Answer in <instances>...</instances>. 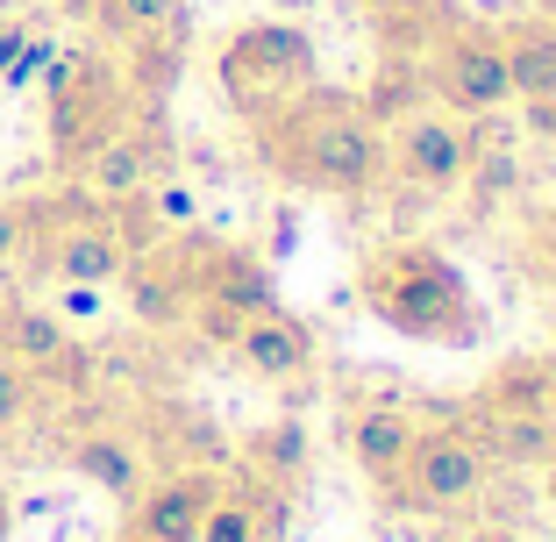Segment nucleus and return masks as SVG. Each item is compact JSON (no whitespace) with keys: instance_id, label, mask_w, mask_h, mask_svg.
Returning <instances> with one entry per match:
<instances>
[{"instance_id":"nucleus-1","label":"nucleus","mask_w":556,"mask_h":542,"mask_svg":"<svg viewBox=\"0 0 556 542\" xmlns=\"http://www.w3.org/2000/svg\"><path fill=\"white\" fill-rule=\"evenodd\" d=\"M250 150L278 186L293 193L357 200L386 179V129L364 115V100L343 86H307L264 122H250Z\"/></svg>"},{"instance_id":"nucleus-20","label":"nucleus","mask_w":556,"mask_h":542,"mask_svg":"<svg viewBox=\"0 0 556 542\" xmlns=\"http://www.w3.org/2000/svg\"><path fill=\"white\" fill-rule=\"evenodd\" d=\"M186 0H86V15H93L100 36H115V43H136V36L164 29V22L179 15Z\"/></svg>"},{"instance_id":"nucleus-21","label":"nucleus","mask_w":556,"mask_h":542,"mask_svg":"<svg viewBox=\"0 0 556 542\" xmlns=\"http://www.w3.org/2000/svg\"><path fill=\"white\" fill-rule=\"evenodd\" d=\"M29 407H36V378L15 357H0V428H22Z\"/></svg>"},{"instance_id":"nucleus-11","label":"nucleus","mask_w":556,"mask_h":542,"mask_svg":"<svg viewBox=\"0 0 556 542\" xmlns=\"http://www.w3.org/2000/svg\"><path fill=\"white\" fill-rule=\"evenodd\" d=\"M214 493H222V471L207 464H172L157 486L129 500V542H200Z\"/></svg>"},{"instance_id":"nucleus-17","label":"nucleus","mask_w":556,"mask_h":542,"mask_svg":"<svg viewBox=\"0 0 556 542\" xmlns=\"http://www.w3.org/2000/svg\"><path fill=\"white\" fill-rule=\"evenodd\" d=\"M65 471L86 478V486H100L108 500H136L143 493V450H136L129 436H115V428H86V436H72Z\"/></svg>"},{"instance_id":"nucleus-14","label":"nucleus","mask_w":556,"mask_h":542,"mask_svg":"<svg viewBox=\"0 0 556 542\" xmlns=\"http://www.w3.org/2000/svg\"><path fill=\"white\" fill-rule=\"evenodd\" d=\"M464 436L478 443L485 464H549L556 457V414L500 407V400H478V414L464 421Z\"/></svg>"},{"instance_id":"nucleus-15","label":"nucleus","mask_w":556,"mask_h":542,"mask_svg":"<svg viewBox=\"0 0 556 542\" xmlns=\"http://www.w3.org/2000/svg\"><path fill=\"white\" fill-rule=\"evenodd\" d=\"M72 329L50 314V300H29V293H8L0 300V357H15L29 378H43L50 364L72 357Z\"/></svg>"},{"instance_id":"nucleus-6","label":"nucleus","mask_w":556,"mask_h":542,"mask_svg":"<svg viewBox=\"0 0 556 542\" xmlns=\"http://www.w3.org/2000/svg\"><path fill=\"white\" fill-rule=\"evenodd\" d=\"M485 471L492 464L478 457V443L464 436V421H421L414 428L400 471L386 478V500L407 514H457L485 493Z\"/></svg>"},{"instance_id":"nucleus-27","label":"nucleus","mask_w":556,"mask_h":542,"mask_svg":"<svg viewBox=\"0 0 556 542\" xmlns=\"http://www.w3.org/2000/svg\"><path fill=\"white\" fill-rule=\"evenodd\" d=\"M471 542H521V535H514V528H478Z\"/></svg>"},{"instance_id":"nucleus-5","label":"nucleus","mask_w":556,"mask_h":542,"mask_svg":"<svg viewBox=\"0 0 556 542\" xmlns=\"http://www.w3.org/2000/svg\"><path fill=\"white\" fill-rule=\"evenodd\" d=\"M214 86H222V108L250 129L271 108H286L293 93L321 86V50H314V36L300 22H243L214 50Z\"/></svg>"},{"instance_id":"nucleus-4","label":"nucleus","mask_w":556,"mask_h":542,"mask_svg":"<svg viewBox=\"0 0 556 542\" xmlns=\"http://www.w3.org/2000/svg\"><path fill=\"white\" fill-rule=\"evenodd\" d=\"M22 214H29V250H22V257H29L50 286H115L122 264L136 257L122 222H115V207L93 200L79 179L22 200Z\"/></svg>"},{"instance_id":"nucleus-25","label":"nucleus","mask_w":556,"mask_h":542,"mask_svg":"<svg viewBox=\"0 0 556 542\" xmlns=\"http://www.w3.org/2000/svg\"><path fill=\"white\" fill-rule=\"evenodd\" d=\"M36 36V22H0V79H8V65L22 58V43Z\"/></svg>"},{"instance_id":"nucleus-8","label":"nucleus","mask_w":556,"mask_h":542,"mask_svg":"<svg viewBox=\"0 0 556 542\" xmlns=\"http://www.w3.org/2000/svg\"><path fill=\"white\" fill-rule=\"evenodd\" d=\"M179 264L193 279V307H229V314H264L278 307V286H271V264L264 250L229 243V236H207V229H179Z\"/></svg>"},{"instance_id":"nucleus-12","label":"nucleus","mask_w":556,"mask_h":542,"mask_svg":"<svg viewBox=\"0 0 556 542\" xmlns=\"http://www.w3.org/2000/svg\"><path fill=\"white\" fill-rule=\"evenodd\" d=\"M122 293H129V314H136V329L164 336V329H186L193 322V279H186V264H179V243L172 236H157L150 250H136L129 264H122Z\"/></svg>"},{"instance_id":"nucleus-16","label":"nucleus","mask_w":556,"mask_h":542,"mask_svg":"<svg viewBox=\"0 0 556 542\" xmlns=\"http://www.w3.org/2000/svg\"><path fill=\"white\" fill-rule=\"evenodd\" d=\"M500 50H507L514 100H556V15H514L500 22Z\"/></svg>"},{"instance_id":"nucleus-23","label":"nucleus","mask_w":556,"mask_h":542,"mask_svg":"<svg viewBox=\"0 0 556 542\" xmlns=\"http://www.w3.org/2000/svg\"><path fill=\"white\" fill-rule=\"evenodd\" d=\"M100 293H108V286H58V293H50V314H58V322H100Z\"/></svg>"},{"instance_id":"nucleus-19","label":"nucleus","mask_w":556,"mask_h":542,"mask_svg":"<svg viewBox=\"0 0 556 542\" xmlns=\"http://www.w3.org/2000/svg\"><path fill=\"white\" fill-rule=\"evenodd\" d=\"M243 464H250V478H264V486H293V478L307 471V428L300 421H264L243 443Z\"/></svg>"},{"instance_id":"nucleus-22","label":"nucleus","mask_w":556,"mask_h":542,"mask_svg":"<svg viewBox=\"0 0 556 542\" xmlns=\"http://www.w3.org/2000/svg\"><path fill=\"white\" fill-rule=\"evenodd\" d=\"M50 58H58V43H50V36L36 29L29 43H22V58H15V65H8V79H0V86H8V93H29V86L43 79V65H50Z\"/></svg>"},{"instance_id":"nucleus-24","label":"nucleus","mask_w":556,"mask_h":542,"mask_svg":"<svg viewBox=\"0 0 556 542\" xmlns=\"http://www.w3.org/2000/svg\"><path fill=\"white\" fill-rule=\"evenodd\" d=\"M22 250H29V214H22V200H0V272L22 264Z\"/></svg>"},{"instance_id":"nucleus-29","label":"nucleus","mask_w":556,"mask_h":542,"mask_svg":"<svg viewBox=\"0 0 556 542\" xmlns=\"http://www.w3.org/2000/svg\"><path fill=\"white\" fill-rule=\"evenodd\" d=\"M122 542H129V535H122Z\"/></svg>"},{"instance_id":"nucleus-9","label":"nucleus","mask_w":556,"mask_h":542,"mask_svg":"<svg viewBox=\"0 0 556 542\" xmlns=\"http://www.w3.org/2000/svg\"><path fill=\"white\" fill-rule=\"evenodd\" d=\"M164 165H172V136H164V108H136L129 122H122L108 143L86 157L72 179L86 186L93 200H136V193H150V186L164 179Z\"/></svg>"},{"instance_id":"nucleus-13","label":"nucleus","mask_w":556,"mask_h":542,"mask_svg":"<svg viewBox=\"0 0 556 542\" xmlns=\"http://www.w3.org/2000/svg\"><path fill=\"white\" fill-rule=\"evenodd\" d=\"M229 357L243 364L257 386H300V378L314 371V329L293 307H264V314H250L243 329H236Z\"/></svg>"},{"instance_id":"nucleus-18","label":"nucleus","mask_w":556,"mask_h":542,"mask_svg":"<svg viewBox=\"0 0 556 542\" xmlns=\"http://www.w3.org/2000/svg\"><path fill=\"white\" fill-rule=\"evenodd\" d=\"M414 428H421V414L393 407V400H378V407H357V414H350V457H357V471L386 486V478L400 471V457H407Z\"/></svg>"},{"instance_id":"nucleus-7","label":"nucleus","mask_w":556,"mask_h":542,"mask_svg":"<svg viewBox=\"0 0 556 542\" xmlns=\"http://www.w3.org/2000/svg\"><path fill=\"white\" fill-rule=\"evenodd\" d=\"M421 79L435 86L442 115H500L514 100V79H507V50H500V29H485V22H450L442 29V43L428 50Z\"/></svg>"},{"instance_id":"nucleus-10","label":"nucleus","mask_w":556,"mask_h":542,"mask_svg":"<svg viewBox=\"0 0 556 542\" xmlns=\"http://www.w3.org/2000/svg\"><path fill=\"white\" fill-rule=\"evenodd\" d=\"M386 165L400 172L421 193H450L471 172V129L457 115H435V108H414L386 129Z\"/></svg>"},{"instance_id":"nucleus-26","label":"nucleus","mask_w":556,"mask_h":542,"mask_svg":"<svg viewBox=\"0 0 556 542\" xmlns=\"http://www.w3.org/2000/svg\"><path fill=\"white\" fill-rule=\"evenodd\" d=\"M0 542H15V493L0 486Z\"/></svg>"},{"instance_id":"nucleus-2","label":"nucleus","mask_w":556,"mask_h":542,"mask_svg":"<svg viewBox=\"0 0 556 542\" xmlns=\"http://www.w3.org/2000/svg\"><path fill=\"white\" fill-rule=\"evenodd\" d=\"M357 293L407 343H428V350L485 343V307H478L471 279L457 272V257L442 243H378L357 264Z\"/></svg>"},{"instance_id":"nucleus-28","label":"nucleus","mask_w":556,"mask_h":542,"mask_svg":"<svg viewBox=\"0 0 556 542\" xmlns=\"http://www.w3.org/2000/svg\"><path fill=\"white\" fill-rule=\"evenodd\" d=\"M549 507H556V457H549Z\"/></svg>"},{"instance_id":"nucleus-3","label":"nucleus","mask_w":556,"mask_h":542,"mask_svg":"<svg viewBox=\"0 0 556 542\" xmlns=\"http://www.w3.org/2000/svg\"><path fill=\"white\" fill-rule=\"evenodd\" d=\"M36 93H43V143H50L58 179H72L136 115V93L108 50H58L43 65V79H36Z\"/></svg>"}]
</instances>
